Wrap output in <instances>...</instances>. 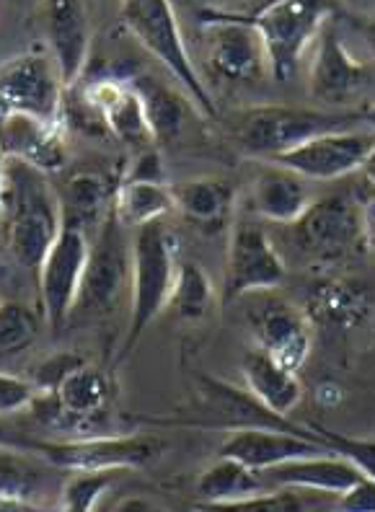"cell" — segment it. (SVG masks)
Returning a JSON list of instances; mask_svg holds the SVG:
<instances>
[{
  "label": "cell",
  "instance_id": "6da1fadb",
  "mask_svg": "<svg viewBox=\"0 0 375 512\" xmlns=\"http://www.w3.org/2000/svg\"><path fill=\"white\" fill-rule=\"evenodd\" d=\"M0 179L3 244L13 264L37 275L65 228L60 192H55L42 171L21 161H3Z\"/></svg>",
  "mask_w": 375,
  "mask_h": 512
},
{
  "label": "cell",
  "instance_id": "7a4b0ae2",
  "mask_svg": "<svg viewBox=\"0 0 375 512\" xmlns=\"http://www.w3.org/2000/svg\"><path fill=\"white\" fill-rule=\"evenodd\" d=\"M179 241L169 220L143 225L132 236V295L130 329H127L122 357L135 350V344L153 321L171 303L176 272H179Z\"/></svg>",
  "mask_w": 375,
  "mask_h": 512
},
{
  "label": "cell",
  "instance_id": "3957f363",
  "mask_svg": "<svg viewBox=\"0 0 375 512\" xmlns=\"http://www.w3.org/2000/svg\"><path fill=\"white\" fill-rule=\"evenodd\" d=\"M37 412L47 425L73 432L70 440L107 438L112 435L114 381L99 365H70L37 401Z\"/></svg>",
  "mask_w": 375,
  "mask_h": 512
},
{
  "label": "cell",
  "instance_id": "277c9868",
  "mask_svg": "<svg viewBox=\"0 0 375 512\" xmlns=\"http://www.w3.org/2000/svg\"><path fill=\"white\" fill-rule=\"evenodd\" d=\"M119 21L163 68L174 75L176 81L182 83L184 94L189 96L197 112L218 119V104H215L207 83L202 81V75L194 68L182 26L176 19V8L171 3L166 0H127L119 6Z\"/></svg>",
  "mask_w": 375,
  "mask_h": 512
},
{
  "label": "cell",
  "instance_id": "5b68a950",
  "mask_svg": "<svg viewBox=\"0 0 375 512\" xmlns=\"http://www.w3.org/2000/svg\"><path fill=\"white\" fill-rule=\"evenodd\" d=\"M233 135L236 143L251 153L275 161L298 145L319 138L324 132L347 130L350 114H329L303 107H282V104H259L233 114Z\"/></svg>",
  "mask_w": 375,
  "mask_h": 512
},
{
  "label": "cell",
  "instance_id": "8992f818",
  "mask_svg": "<svg viewBox=\"0 0 375 512\" xmlns=\"http://www.w3.org/2000/svg\"><path fill=\"white\" fill-rule=\"evenodd\" d=\"M293 244L313 264H339L368 246L365 205L347 192L326 194L290 225Z\"/></svg>",
  "mask_w": 375,
  "mask_h": 512
},
{
  "label": "cell",
  "instance_id": "52a82bcc",
  "mask_svg": "<svg viewBox=\"0 0 375 512\" xmlns=\"http://www.w3.org/2000/svg\"><path fill=\"white\" fill-rule=\"evenodd\" d=\"M332 21V6L306 0H275L251 11L267 52L269 75L277 83L290 81L300 65V57L313 42H319L324 26Z\"/></svg>",
  "mask_w": 375,
  "mask_h": 512
},
{
  "label": "cell",
  "instance_id": "ba28073f",
  "mask_svg": "<svg viewBox=\"0 0 375 512\" xmlns=\"http://www.w3.org/2000/svg\"><path fill=\"white\" fill-rule=\"evenodd\" d=\"M207 65L218 78L231 83L259 81L269 75L267 52L257 26L251 24V11L200 6L197 8Z\"/></svg>",
  "mask_w": 375,
  "mask_h": 512
},
{
  "label": "cell",
  "instance_id": "9c48e42d",
  "mask_svg": "<svg viewBox=\"0 0 375 512\" xmlns=\"http://www.w3.org/2000/svg\"><path fill=\"white\" fill-rule=\"evenodd\" d=\"M3 117L24 114L47 125H65V96L68 88L52 52H24L8 57L0 68Z\"/></svg>",
  "mask_w": 375,
  "mask_h": 512
},
{
  "label": "cell",
  "instance_id": "30bf717a",
  "mask_svg": "<svg viewBox=\"0 0 375 512\" xmlns=\"http://www.w3.org/2000/svg\"><path fill=\"white\" fill-rule=\"evenodd\" d=\"M44 461L75 474H112L122 469H143L161 456L163 443L153 435H107L81 440H29Z\"/></svg>",
  "mask_w": 375,
  "mask_h": 512
},
{
  "label": "cell",
  "instance_id": "8fae6325",
  "mask_svg": "<svg viewBox=\"0 0 375 512\" xmlns=\"http://www.w3.org/2000/svg\"><path fill=\"white\" fill-rule=\"evenodd\" d=\"M132 295V244L127 246L125 225L109 215L99 236L91 241L86 277L75 313L88 319H104L119 311V306Z\"/></svg>",
  "mask_w": 375,
  "mask_h": 512
},
{
  "label": "cell",
  "instance_id": "7c38bea8",
  "mask_svg": "<svg viewBox=\"0 0 375 512\" xmlns=\"http://www.w3.org/2000/svg\"><path fill=\"white\" fill-rule=\"evenodd\" d=\"M88 259H91V241L73 228H63L60 238L44 256L37 272L39 303H42L44 321L55 331L63 329L75 313Z\"/></svg>",
  "mask_w": 375,
  "mask_h": 512
},
{
  "label": "cell",
  "instance_id": "4fadbf2b",
  "mask_svg": "<svg viewBox=\"0 0 375 512\" xmlns=\"http://www.w3.org/2000/svg\"><path fill=\"white\" fill-rule=\"evenodd\" d=\"M288 277L285 259L262 225L241 220L233 225L225 256V298L262 295L280 288Z\"/></svg>",
  "mask_w": 375,
  "mask_h": 512
},
{
  "label": "cell",
  "instance_id": "5bb4252c",
  "mask_svg": "<svg viewBox=\"0 0 375 512\" xmlns=\"http://www.w3.org/2000/svg\"><path fill=\"white\" fill-rule=\"evenodd\" d=\"M375 145L373 130H334L298 145L275 163L295 171L308 182H337L365 166Z\"/></svg>",
  "mask_w": 375,
  "mask_h": 512
},
{
  "label": "cell",
  "instance_id": "9a60e30c",
  "mask_svg": "<svg viewBox=\"0 0 375 512\" xmlns=\"http://www.w3.org/2000/svg\"><path fill=\"white\" fill-rule=\"evenodd\" d=\"M251 337L257 350L298 373L313 347V321L303 308L282 298H264L249 311Z\"/></svg>",
  "mask_w": 375,
  "mask_h": 512
},
{
  "label": "cell",
  "instance_id": "2e32d148",
  "mask_svg": "<svg viewBox=\"0 0 375 512\" xmlns=\"http://www.w3.org/2000/svg\"><path fill=\"white\" fill-rule=\"evenodd\" d=\"M197 425L223 427V430H254V427H267V430H290L311 435L313 430H300L288 417H277L269 409H264L246 388L228 386L215 378H202L197 383Z\"/></svg>",
  "mask_w": 375,
  "mask_h": 512
},
{
  "label": "cell",
  "instance_id": "e0dca14e",
  "mask_svg": "<svg viewBox=\"0 0 375 512\" xmlns=\"http://www.w3.org/2000/svg\"><path fill=\"white\" fill-rule=\"evenodd\" d=\"M316 453H334L316 432L303 435V432L267 430V427L231 432L218 450L220 458H233L257 474L277 469V466L295 461V458L316 456Z\"/></svg>",
  "mask_w": 375,
  "mask_h": 512
},
{
  "label": "cell",
  "instance_id": "ac0fdd59",
  "mask_svg": "<svg viewBox=\"0 0 375 512\" xmlns=\"http://www.w3.org/2000/svg\"><path fill=\"white\" fill-rule=\"evenodd\" d=\"M365 83H368V70L357 57H352L339 29L329 21L316 42V55L308 73V91L324 104L342 107L360 96Z\"/></svg>",
  "mask_w": 375,
  "mask_h": 512
},
{
  "label": "cell",
  "instance_id": "d6986e66",
  "mask_svg": "<svg viewBox=\"0 0 375 512\" xmlns=\"http://www.w3.org/2000/svg\"><path fill=\"white\" fill-rule=\"evenodd\" d=\"M83 99L101 114L107 130L114 138L127 143L130 148L143 150L153 145V135H150L148 117H145V107L135 86L122 78H112V75H101L83 86Z\"/></svg>",
  "mask_w": 375,
  "mask_h": 512
},
{
  "label": "cell",
  "instance_id": "ffe728a7",
  "mask_svg": "<svg viewBox=\"0 0 375 512\" xmlns=\"http://www.w3.org/2000/svg\"><path fill=\"white\" fill-rule=\"evenodd\" d=\"M119 184L122 176H109L104 171L83 169L70 174L60 192L65 228L81 231L88 241H94L114 213Z\"/></svg>",
  "mask_w": 375,
  "mask_h": 512
},
{
  "label": "cell",
  "instance_id": "44dd1931",
  "mask_svg": "<svg viewBox=\"0 0 375 512\" xmlns=\"http://www.w3.org/2000/svg\"><path fill=\"white\" fill-rule=\"evenodd\" d=\"M262 476L269 489H303L339 497L363 479V471L337 453H316L282 463L277 469L264 471Z\"/></svg>",
  "mask_w": 375,
  "mask_h": 512
},
{
  "label": "cell",
  "instance_id": "7402d4cb",
  "mask_svg": "<svg viewBox=\"0 0 375 512\" xmlns=\"http://www.w3.org/2000/svg\"><path fill=\"white\" fill-rule=\"evenodd\" d=\"M47 34L50 52L55 57L65 88H75L81 81L91 47V21L88 8L78 0H55L47 6Z\"/></svg>",
  "mask_w": 375,
  "mask_h": 512
},
{
  "label": "cell",
  "instance_id": "603a6c76",
  "mask_svg": "<svg viewBox=\"0 0 375 512\" xmlns=\"http://www.w3.org/2000/svg\"><path fill=\"white\" fill-rule=\"evenodd\" d=\"M65 156V125H47L24 114L3 117V161H21L50 174L63 169Z\"/></svg>",
  "mask_w": 375,
  "mask_h": 512
},
{
  "label": "cell",
  "instance_id": "cb8c5ba5",
  "mask_svg": "<svg viewBox=\"0 0 375 512\" xmlns=\"http://www.w3.org/2000/svg\"><path fill=\"white\" fill-rule=\"evenodd\" d=\"M308 179L280 163L259 171L251 182V210L269 223L293 225L308 213L313 205Z\"/></svg>",
  "mask_w": 375,
  "mask_h": 512
},
{
  "label": "cell",
  "instance_id": "d4e9b609",
  "mask_svg": "<svg viewBox=\"0 0 375 512\" xmlns=\"http://www.w3.org/2000/svg\"><path fill=\"white\" fill-rule=\"evenodd\" d=\"M174 210L187 223L205 233H218L228 228L236 205V192L228 182L215 176L187 179L182 184H171Z\"/></svg>",
  "mask_w": 375,
  "mask_h": 512
},
{
  "label": "cell",
  "instance_id": "484cf974",
  "mask_svg": "<svg viewBox=\"0 0 375 512\" xmlns=\"http://www.w3.org/2000/svg\"><path fill=\"white\" fill-rule=\"evenodd\" d=\"M241 370H244L246 391L277 417H288L303 399V383L298 373L264 355L262 350H251L244 357Z\"/></svg>",
  "mask_w": 375,
  "mask_h": 512
},
{
  "label": "cell",
  "instance_id": "4316f807",
  "mask_svg": "<svg viewBox=\"0 0 375 512\" xmlns=\"http://www.w3.org/2000/svg\"><path fill=\"white\" fill-rule=\"evenodd\" d=\"M308 316L337 329H352L370 313V293L363 282L326 280L308 293Z\"/></svg>",
  "mask_w": 375,
  "mask_h": 512
},
{
  "label": "cell",
  "instance_id": "83f0119b",
  "mask_svg": "<svg viewBox=\"0 0 375 512\" xmlns=\"http://www.w3.org/2000/svg\"><path fill=\"white\" fill-rule=\"evenodd\" d=\"M194 489L205 505H228V502H241L269 492L262 474L251 471L249 466L233 461V458L220 456L197 476Z\"/></svg>",
  "mask_w": 375,
  "mask_h": 512
},
{
  "label": "cell",
  "instance_id": "f1b7e54d",
  "mask_svg": "<svg viewBox=\"0 0 375 512\" xmlns=\"http://www.w3.org/2000/svg\"><path fill=\"white\" fill-rule=\"evenodd\" d=\"M135 91L143 99L145 117H148L150 135L153 143H171L184 132L189 117V96L176 94L174 88L163 86L156 78L140 75L138 81H132Z\"/></svg>",
  "mask_w": 375,
  "mask_h": 512
},
{
  "label": "cell",
  "instance_id": "f546056e",
  "mask_svg": "<svg viewBox=\"0 0 375 512\" xmlns=\"http://www.w3.org/2000/svg\"><path fill=\"white\" fill-rule=\"evenodd\" d=\"M174 213V194L171 184L122 182L114 200V218L125 228L138 231L143 225L166 220Z\"/></svg>",
  "mask_w": 375,
  "mask_h": 512
},
{
  "label": "cell",
  "instance_id": "4dcf8cb0",
  "mask_svg": "<svg viewBox=\"0 0 375 512\" xmlns=\"http://www.w3.org/2000/svg\"><path fill=\"white\" fill-rule=\"evenodd\" d=\"M329 494L303 492V489H269V492L228 505H207V512H334Z\"/></svg>",
  "mask_w": 375,
  "mask_h": 512
},
{
  "label": "cell",
  "instance_id": "1f68e13d",
  "mask_svg": "<svg viewBox=\"0 0 375 512\" xmlns=\"http://www.w3.org/2000/svg\"><path fill=\"white\" fill-rule=\"evenodd\" d=\"M213 300H215L213 280H210V275H207L205 269H202L197 262L179 264L169 306L174 308L182 319L197 321L210 311Z\"/></svg>",
  "mask_w": 375,
  "mask_h": 512
},
{
  "label": "cell",
  "instance_id": "d6a6232c",
  "mask_svg": "<svg viewBox=\"0 0 375 512\" xmlns=\"http://www.w3.org/2000/svg\"><path fill=\"white\" fill-rule=\"evenodd\" d=\"M42 319L32 306L19 303V300H6L0 311V344H3V357H13L24 352L29 344L37 339Z\"/></svg>",
  "mask_w": 375,
  "mask_h": 512
},
{
  "label": "cell",
  "instance_id": "836d02e7",
  "mask_svg": "<svg viewBox=\"0 0 375 512\" xmlns=\"http://www.w3.org/2000/svg\"><path fill=\"white\" fill-rule=\"evenodd\" d=\"M39 487H42V471L16 456L8 445L3 453V500L34 502Z\"/></svg>",
  "mask_w": 375,
  "mask_h": 512
},
{
  "label": "cell",
  "instance_id": "e575fe53",
  "mask_svg": "<svg viewBox=\"0 0 375 512\" xmlns=\"http://www.w3.org/2000/svg\"><path fill=\"white\" fill-rule=\"evenodd\" d=\"M109 484L112 474H75L63 487L60 512H96Z\"/></svg>",
  "mask_w": 375,
  "mask_h": 512
},
{
  "label": "cell",
  "instance_id": "d590c367",
  "mask_svg": "<svg viewBox=\"0 0 375 512\" xmlns=\"http://www.w3.org/2000/svg\"><path fill=\"white\" fill-rule=\"evenodd\" d=\"M311 430L316 432L337 456H344L347 461L355 463L357 469L363 471V476L375 479V438H344V435H337V432L326 430V427L321 425H311Z\"/></svg>",
  "mask_w": 375,
  "mask_h": 512
},
{
  "label": "cell",
  "instance_id": "8d00e7d4",
  "mask_svg": "<svg viewBox=\"0 0 375 512\" xmlns=\"http://www.w3.org/2000/svg\"><path fill=\"white\" fill-rule=\"evenodd\" d=\"M39 399H42V391H39L37 383L24 381L13 373H3V378H0V406H3L6 417L24 412L29 406H37Z\"/></svg>",
  "mask_w": 375,
  "mask_h": 512
},
{
  "label": "cell",
  "instance_id": "74e56055",
  "mask_svg": "<svg viewBox=\"0 0 375 512\" xmlns=\"http://www.w3.org/2000/svg\"><path fill=\"white\" fill-rule=\"evenodd\" d=\"M122 182H148V184H169L166 182V169L156 148L135 150V156L127 161Z\"/></svg>",
  "mask_w": 375,
  "mask_h": 512
},
{
  "label": "cell",
  "instance_id": "f35d334b",
  "mask_svg": "<svg viewBox=\"0 0 375 512\" xmlns=\"http://www.w3.org/2000/svg\"><path fill=\"white\" fill-rule=\"evenodd\" d=\"M334 512H375V479L363 476L355 487L339 494L334 500Z\"/></svg>",
  "mask_w": 375,
  "mask_h": 512
},
{
  "label": "cell",
  "instance_id": "ab89813d",
  "mask_svg": "<svg viewBox=\"0 0 375 512\" xmlns=\"http://www.w3.org/2000/svg\"><path fill=\"white\" fill-rule=\"evenodd\" d=\"M3 512H60V507H44L37 502L21 500H3Z\"/></svg>",
  "mask_w": 375,
  "mask_h": 512
},
{
  "label": "cell",
  "instance_id": "60d3db41",
  "mask_svg": "<svg viewBox=\"0 0 375 512\" xmlns=\"http://www.w3.org/2000/svg\"><path fill=\"white\" fill-rule=\"evenodd\" d=\"M360 37H363L365 47H368L370 55L375 57V19H368L360 24Z\"/></svg>",
  "mask_w": 375,
  "mask_h": 512
},
{
  "label": "cell",
  "instance_id": "b9f144b4",
  "mask_svg": "<svg viewBox=\"0 0 375 512\" xmlns=\"http://www.w3.org/2000/svg\"><path fill=\"white\" fill-rule=\"evenodd\" d=\"M365 233H368V246L375 251V205L365 207Z\"/></svg>",
  "mask_w": 375,
  "mask_h": 512
},
{
  "label": "cell",
  "instance_id": "7bdbcfd3",
  "mask_svg": "<svg viewBox=\"0 0 375 512\" xmlns=\"http://www.w3.org/2000/svg\"><path fill=\"white\" fill-rule=\"evenodd\" d=\"M119 512H158L148 505V502H140V500H130L125 505L119 507Z\"/></svg>",
  "mask_w": 375,
  "mask_h": 512
},
{
  "label": "cell",
  "instance_id": "ee69618b",
  "mask_svg": "<svg viewBox=\"0 0 375 512\" xmlns=\"http://www.w3.org/2000/svg\"><path fill=\"white\" fill-rule=\"evenodd\" d=\"M363 171H365V179L370 182V187L375 189V145H373V150H370V156H368V161H365Z\"/></svg>",
  "mask_w": 375,
  "mask_h": 512
},
{
  "label": "cell",
  "instance_id": "f6af8a7d",
  "mask_svg": "<svg viewBox=\"0 0 375 512\" xmlns=\"http://www.w3.org/2000/svg\"><path fill=\"white\" fill-rule=\"evenodd\" d=\"M363 122L368 125V130L375 132V101L363 109Z\"/></svg>",
  "mask_w": 375,
  "mask_h": 512
}]
</instances>
